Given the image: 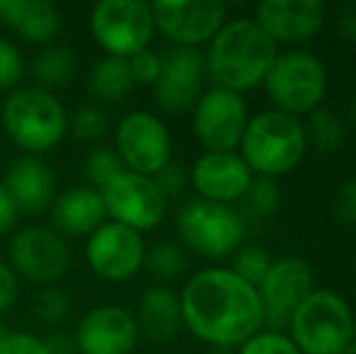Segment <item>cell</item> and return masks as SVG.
<instances>
[{
	"instance_id": "obj_46",
	"label": "cell",
	"mask_w": 356,
	"mask_h": 354,
	"mask_svg": "<svg viewBox=\"0 0 356 354\" xmlns=\"http://www.w3.org/2000/svg\"><path fill=\"white\" fill-rule=\"evenodd\" d=\"M0 3H3V0H0Z\"/></svg>"
},
{
	"instance_id": "obj_25",
	"label": "cell",
	"mask_w": 356,
	"mask_h": 354,
	"mask_svg": "<svg viewBox=\"0 0 356 354\" xmlns=\"http://www.w3.org/2000/svg\"><path fill=\"white\" fill-rule=\"evenodd\" d=\"M29 73H32L34 88H42V90H47V92L61 90V88H66L75 78V73H78V54L68 47H58V44L44 47L42 51L32 58Z\"/></svg>"
},
{
	"instance_id": "obj_29",
	"label": "cell",
	"mask_w": 356,
	"mask_h": 354,
	"mask_svg": "<svg viewBox=\"0 0 356 354\" xmlns=\"http://www.w3.org/2000/svg\"><path fill=\"white\" fill-rule=\"evenodd\" d=\"M73 311V298L68 289L61 284L54 287H42L32 298V316L39 325L49 328V330H58L66 323V318Z\"/></svg>"
},
{
	"instance_id": "obj_40",
	"label": "cell",
	"mask_w": 356,
	"mask_h": 354,
	"mask_svg": "<svg viewBox=\"0 0 356 354\" xmlns=\"http://www.w3.org/2000/svg\"><path fill=\"white\" fill-rule=\"evenodd\" d=\"M334 32L339 39L356 44V3H347L334 13Z\"/></svg>"
},
{
	"instance_id": "obj_1",
	"label": "cell",
	"mask_w": 356,
	"mask_h": 354,
	"mask_svg": "<svg viewBox=\"0 0 356 354\" xmlns=\"http://www.w3.org/2000/svg\"><path fill=\"white\" fill-rule=\"evenodd\" d=\"M182 323L199 342L218 350H238L264 328V308L252 284L230 267L194 272L179 291Z\"/></svg>"
},
{
	"instance_id": "obj_26",
	"label": "cell",
	"mask_w": 356,
	"mask_h": 354,
	"mask_svg": "<svg viewBox=\"0 0 356 354\" xmlns=\"http://www.w3.org/2000/svg\"><path fill=\"white\" fill-rule=\"evenodd\" d=\"M305 138H308V148L313 146L323 156H334L347 141V127L339 119V114L330 107H320L313 114L305 117Z\"/></svg>"
},
{
	"instance_id": "obj_7",
	"label": "cell",
	"mask_w": 356,
	"mask_h": 354,
	"mask_svg": "<svg viewBox=\"0 0 356 354\" xmlns=\"http://www.w3.org/2000/svg\"><path fill=\"white\" fill-rule=\"evenodd\" d=\"M179 246L204 260H225L233 257L245 246L243 216L235 207L211 204L204 199H192L182 204L175 216Z\"/></svg>"
},
{
	"instance_id": "obj_17",
	"label": "cell",
	"mask_w": 356,
	"mask_h": 354,
	"mask_svg": "<svg viewBox=\"0 0 356 354\" xmlns=\"http://www.w3.org/2000/svg\"><path fill=\"white\" fill-rule=\"evenodd\" d=\"M252 19L277 47L303 49L327 24V8L320 0H262Z\"/></svg>"
},
{
	"instance_id": "obj_21",
	"label": "cell",
	"mask_w": 356,
	"mask_h": 354,
	"mask_svg": "<svg viewBox=\"0 0 356 354\" xmlns=\"http://www.w3.org/2000/svg\"><path fill=\"white\" fill-rule=\"evenodd\" d=\"M49 226L68 238H88L107 221V209H104L102 194L88 184H73L56 194L51 209H49Z\"/></svg>"
},
{
	"instance_id": "obj_28",
	"label": "cell",
	"mask_w": 356,
	"mask_h": 354,
	"mask_svg": "<svg viewBox=\"0 0 356 354\" xmlns=\"http://www.w3.org/2000/svg\"><path fill=\"white\" fill-rule=\"evenodd\" d=\"M189 257L179 243H170V241H160L145 250V260L143 267L153 274V279H158V284L170 287V282L179 279L187 272Z\"/></svg>"
},
{
	"instance_id": "obj_4",
	"label": "cell",
	"mask_w": 356,
	"mask_h": 354,
	"mask_svg": "<svg viewBox=\"0 0 356 354\" xmlns=\"http://www.w3.org/2000/svg\"><path fill=\"white\" fill-rule=\"evenodd\" d=\"M0 124L22 156L54 151L68 134V112L54 92L42 88H17L0 104Z\"/></svg>"
},
{
	"instance_id": "obj_8",
	"label": "cell",
	"mask_w": 356,
	"mask_h": 354,
	"mask_svg": "<svg viewBox=\"0 0 356 354\" xmlns=\"http://www.w3.org/2000/svg\"><path fill=\"white\" fill-rule=\"evenodd\" d=\"M90 34L104 56L131 58L153 42V10L143 0H99L90 10Z\"/></svg>"
},
{
	"instance_id": "obj_15",
	"label": "cell",
	"mask_w": 356,
	"mask_h": 354,
	"mask_svg": "<svg viewBox=\"0 0 356 354\" xmlns=\"http://www.w3.org/2000/svg\"><path fill=\"white\" fill-rule=\"evenodd\" d=\"M99 194L107 209V221L122 223L138 233L158 228L170 207L160 189L155 187L153 177H143L129 170Z\"/></svg>"
},
{
	"instance_id": "obj_18",
	"label": "cell",
	"mask_w": 356,
	"mask_h": 354,
	"mask_svg": "<svg viewBox=\"0 0 356 354\" xmlns=\"http://www.w3.org/2000/svg\"><path fill=\"white\" fill-rule=\"evenodd\" d=\"M73 337L78 354H134L141 332L134 311L119 303H102L80 318Z\"/></svg>"
},
{
	"instance_id": "obj_3",
	"label": "cell",
	"mask_w": 356,
	"mask_h": 354,
	"mask_svg": "<svg viewBox=\"0 0 356 354\" xmlns=\"http://www.w3.org/2000/svg\"><path fill=\"white\" fill-rule=\"evenodd\" d=\"M238 153L254 177L277 179L289 175L308 153L303 119L277 109H262L250 117Z\"/></svg>"
},
{
	"instance_id": "obj_34",
	"label": "cell",
	"mask_w": 356,
	"mask_h": 354,
	"mask_svg": "<svg viewBox=\"0 0 356 354\" xmlns=\"http://www.w3.org/2000/svg\"><path fill=\"white\" fill-rule=\"evenodd\" d=\"M24 76V56L10 39L0 37V92H13Z\"/></svg>"
},
{
	"instance_id": "obj_43",
	"label": "cell",
	"mask_w": 356,
	"mask_h": 354,
	"mask_svg": "<svg viewBox=\"0 0 356 354\" xmlns=\"http://www.w3.org/2000/svg\"><path fill=\"white\" fill-rule=\"evenodd\" d=\"M207 354H235V350H218V347H209Z\"/></svg>"
},
{
	"instance_id": "obj_19",
	"label": "cell",
	"mask_w": 356,
	"mask_h": 354,
	"mask_svg": "<svg viewBox=\"0 0 356 354\" xmlns=\"http://www.w3.org/2000/svg\"><path fill=\"white\" fill-rule=\"evenodd\" d=\"M252 179L254 175L238 151L202 153L189 170V184L197 192V199L223 207H235Z\"/></svg>"
},
{
	"instance_id": "obj_33",
	"label": "cell",
	"mask_w": 356,
	"mask_h": 354,
	"mask_svg": "<svg viewBox=\"0 0 356 354\" xmlns=\"http://www.w3.org/2000/svg\"><path fill=\"white\" fill-rule=\"evenodd\" d=\"M235 354H300V350L289 337V332L262 328V330H257L252 337H248V340L235 350Z\"/></svg>"
},
{
	"instance_id": "obj_32",
	"label": "cell",
	"mask_w": 356,
	"mask_h": 354,
	"mask_svg": "<svg viewBox=\"0 0 356 354\" xmlns=\"http://www.w3.org/2000/svg\"><path fill=\"white\" fill-rule=\"evenodd\" d=\"M272 257L264 248L259 246H243L238 252L233 255V262H230V269L238 274L240 279H245L248 284H252L254 289L259 287V282L264 279V274L272 267Z\"/></svg>"
},
{
	"instance_id": "obj_10",
	"label": "cell",
	"mask_w": 356,
	"mask_h": 354,
	"mask_svg": "<svg viewBox=\"0 0 356 354\" xmlns=\"http://www.w3.org/2000/svg\"><path fill=\"white\" fill-rule=\"evenodd\" d=\"M114 151L129 172L155 177L168 163H172V136L158 114L136 109L114 129Z\"/></svg>"
},
{
	"instance_id": "obj_39",
	"label": "cell",
	"mask_w": 356,
	"mask_h": 354,
	"mask_svg": "<svg viewBox=\"0 0 356 354\" xmlns=\"http://www.w3.org/2000/svg\"><path fill=\"white\" fill-rule=\"evenodd\" d=\"M19 298V279L8 265V260L0 257V316L10 311Z\"/></svg>"
},
{
	"instance_id": "obj_31",
	"label": "cell",
	"mask_w": 356,
	"mask_h": 354,
	"mask_svg": "<svg viewBox=\"0 0 356 354\" xmlns=\"http://www.w3.org/2000/svg\"><path fill=\"white\" fill-rule=\"evenodd\" d=\"M68 134L83 143H95L99 146L102 138L109 134V117L102 107L95 104H83L68 112Z\"/></svg>"
},
{
	"instance_id": "obj_45",
	"label": "cell",
	"mask_w": 356,
	"mask_h": 354,
	"mask_svg": "<svg viewBox=\"0 0 356 354\" xmlns=\"http://www.w3.org/2000/svg\"><path fill=\"white\" fill-rule=\"evenodd\" d=\"M349 117H352V122L356 124V97H354V102H352V107H349Z\"/></svg>"
},
{
	"instance_id": "obj_6",
	"label": "cell",
	"mask_w": 356,
	"mask_h": 354,
	"mask_svg": "<svg viewBox=\"0 0 356 354\" xmlns=\"http://www.w3.org/2000/svg\"><path fill=\"white\" fill-rule=\"evenodd\" d=\"M262 86L267 90L272 109L296 119L308 117L323 107L327 97V66L308 49H286L279 51Z\"/></svg>"
},
{
	"instance_id": "obj_41",
	"label": "cell",
	"mask_w": 356,
	"mask_h": 354,
	"mask_svg": "<svg viewBox=\"0 0 356 354\" xmlns=\"http://www.w3.org/2000/svg\"><path fill=\"white\" fill-rule=\"evenodd\" d=\"M44 345H47L49 354H78L75 337L66 330H51L49 335H44Z\"/></svg>"
},
{
	"instance_id": "obj_36",
	"label": "cell",
	"mask_w": 356,
	"mask_h": 354,
	"mask_svg": "<svg viewBox=\"0 0 356 354\" xmlns=\"http://www.w3.org/2000/svg\"><path fill=\"white\" fill-rule=\"evenodd\" d=\"M0 354H49V350L44 345V337L8 328L0 335Z\"/></svg>"
},
{
	"instance_id": "obj_38",
	"label": "cell",
	"mask_w": 356,
	"mask_h": 354,
	"mask_svg": "<svg viewBox=\"0 0 356 354\" xmlns=\"http://www.w3.org/2000/svg\"><path fill=\"white\" fill-rule=\"evenodd\" d=\"M332 211L337 221L347 223V226H356V177L344 179L337 187L332 199Z\"/></svg>"
},
{
	"instance_id": "obj_44",
	"label": "cell",
	"mask_w": 356,
	"mask_h": 354,
	"mask_svg": "<svg viewBox=\"0 0 356 354\" xmlns=\"http://www.w3.org/2000/svg\"><path fill=\"white\" fill-rule=\"evenodd\" d=\"M342 354H356V337H354L352 342H349V347H347V350H344Z\"/></svg>"
},
{
	"instance_id": "obj_42",
	"label": "cell",
	"mask_w": 356,
	"mask_h": 354,
	"mask_svg": "<svg viewBox=\"0 0 356 354\" xmlns=\"http://www.w3.org/2000/svg\"><path fill=\"white\" fill-rule=\"evenodd\" d=\"M17 209H15L13 199H10V194L5 192L3 182H0V238L5 236V233L13 231L15 221H17Z\"/></svg>"
},
{
	"instance_id": "obj_35",
	"label": "cell",
	"mask_w": 356,
	"mask_h": 354,
	"mask_svg": "<svg viewBox=\"0 0 356 354\" xmlns=\"http://www.w3.org/2000/svg\"><path fill=\"white\" fill-rule=\"evenodd\" d=\"M129 61V71H131V81L134 86H148L153 88L155 81L160 78L163 71V54L153 51V49H143V51L134 54Z\"/></svg>"
},
{
	"instance_id": "obj_20",
	"label": "cell",
	"mask_w": 356,
	"mask_h": 354,
	"mask_svg": "<svg viewBox=\"0 0 356 354\" xmlns=\"http://www.w3.org/2000/svg\"><path fill=\"white\" fill-rule=\"evenodd\" d=\"M0 182L22 216H39L49 211L58 194L56 170L39 156H17Z\"/></svg>"
},
{
	"instance_id": "obj_23",
	"label": "cell",
	"mask_w": 356,
	"mask_h": 354,
	"mask_svg": "<svg viewBox=\"0 0 356 354\" xmlns=\"http://www.w3.org/2000/svg\"><path fill=\"white\" fill-rule=\"evenodd\" d=\"M0 22L10 27V32H15L19 39L29 44H42V47H51L63 27L58 8L47 0H3Z\"/></svg>"
},
{
	"instance_id": "obj_12",
	"label": "cell",
	"mask_w": 356,
	"mask_h": 354,
	"mask_svg": "<svg viewBox=\"0 0 356 354\" xmlns=\"http://www.w3.org/2000/svg\"><path fill=\"white\" fill-rule=\"evenodd\" d=\"M155 32L175 49H202L211 44L218 29L228 22V8L218 0H163L153 3Z\"/></svg>"
},
{
	"instance_id": "obj_14",
	"label": "cell",
	"mask_w": 356,
	"mask_h": 354,
	"mask_svg": "<svg viewBox=\"0 0 356 354\" xmlns=\"http://www.w3.org/2000/svg\"><path fill=\"white\" fill-rule=\"evenodd\" d=\"M315 274L308 260L286 255L272 262L259 282L257 293L264 308V328L284 330L293 311L315 291Z\"/></svg>"
},
{
	"instance_id": "obj_11",
	"label": "cell",
	"mask_w": 356,
	"mask_h": 354,
	"mask_svg": "<svg viewBox=\"0 0 356 354\" xmlns=\"http://www.w3.org/2000/svg\"><path fill=\"white\" fill-rule=\"evenodd\" d=\"M248 122L245 97L223 88L204 90L192 109V131L204 153L238 151Z\"/></svg>"
},
{
	"instance_id": "obj_16",
	"label": "cell",
	"mask_w": 356,
	"mask_h": 354,
	"mask_svg": "<svg viewBox=\"0 0 356 354\" xmlns=\"http://www.w3.org/2000/svg\"><path fill=\"white\" fill-rule=\"evenodd\" d=\"M207 63L202 49H168L163 71L153 86L155 104L163 114L177 117L194 109L207 88Z\"/></svg>"
},
{
	"instance_id": "obj_22",
	"label": "cell",
	"mask_w": 356,
	"mask_h": 354,
	"mask_svg": "<svg viewBox=\"0 0 356 354\" xmlns=\"http://www.w3.org/2000/svg\"><path fill=\"white\" fill-rule=\"evenodd\" d=\"M136 325L143 337L155 345H168L184 330L179 291L165 284H150L143 289L136 306Z\"/></svg>"
},
{
	"instance_id": "obj_24",
	"label": "cell",
	"mask_w": 356,
	"mask_h": 354,
	"mask_svg": "<svg viewBox=\"0 0 356 354\" xmlns=\"http://www.w3.org/2000/svg\"><path fill=\"white\" fill-rule=\"evenodd\" d=\"M136 88L131 81L127 58L102 56L92 63L88 73V90L97 102L114 104L129 97V92Z\"/></svg>"
},
{
	"instance_id": "obj_13",
	"label": "cell",
	"mask_w": 356,
	"mask_h": 354,
	"mask_svg": "<svg viewBox=\"0 0 356 354\" xmlns=\"http://www.w3.org/2000/svg\"><path fill=\"white\" fill-rule=\"evenodd\" d=\"M143 233L122 223L104 221L92 236L85 238V262L95 277L104 282H129L143 269L145 260Z\"/></svg>"
},
{
	"instance_id": "obj_30",
	"label": "cell",
	"mask_w": 356,
	"mask_h": 354,
	"mask_svg": "<svg viewBox=\"0 0 356 354\" xmlns=\"http://www.w3.org/2000/svg\"><path fill=\"white\" fill-rule=\"evenodd\" d=\"M83 172H85V184L92 187V189H97V192H102V189L109 187V184H112L119 175H124L127 168H124L122 158L117 156L114 146H104V143H99V146H95L92 151L88 153Z\"/></svg>"
},
{
	"instance_id": "obj_2",
	"label": "cell",
	"mask_w": 356,
	"mask_h": 354,
	"mask_svg": "<svg viewBox=\"0 0 356 354\" xmlns=\"http://www.w3.org/2000/svg\"><path fill=\"white\" fill-rule=\"evenodd\" d=\"M279 47L252 17H233L218 29L204 51L207 78L213 88L230 92H250L267 78Z\"/></svg>"
},
{
	"instance_id": "obj_9",
	"label": "cell",
	"mask_w": 356,
	"mask_h": 354,
	"mask_svg": "<svg viewBox=\"0 0 356 354\" xmlns=\"http://www.w3.org/2000/svg\"><path fill=\"white\" fill-rule=\"evenodd\" d=\"M71 248L63 236H58L47 223H32L24 226L10 238L8 246V265L29 284L54 287L71 269Z\"/></svg>"
},
{
	"instance_id": "obj_5",
	"label": "cell",
	"mask_w": 356,
	"mask_h": 354,
	"mask_svg": "<svg viewBox=\"0 0 356 354\" xmlns=\"http://www.w3.org/2000/svg\"><path fill=\"white\" fill-rule=\"evenodd\" d=\"M286 330L300 354H342L356 337V316L342 293L315 289L293 311Z\"/></svg>"
},
{
	"instance_id": "obj_37",
	"label": "cell",
	"mask_w": 356,
	"mask_h": 354,
	"mask_svg": "<svg viewBox=\"0 0 356 354\" xmlns=\"http://www.w3.org/2000/svg\"><path fill=\"white\" fill-rule=\"evenodd\" d=\"M155 187L160 189V194L165 197V202H172V199H179L184 194V189L189 187V170H184L177 163H168L158 175L153 177Z\"/></svg>"
},
{
	"instance_id": "obj_27",
	"label": "cell",
	"mask_w": 356,
	"mask_h": 354,
	"mask_svg": "<svg viewBox=\"0 0 356 354\" xmlns=\"http://www.w3.org/2000/svg\"><path fill=\"white\" fill-rule=\"evenodd\" d=\"M279 207H282V189H279L277 179L254 177L235 209H238L245 226H248L250 221H267V218H272L279 211Z\"/></svg>"
}]
</instances>
